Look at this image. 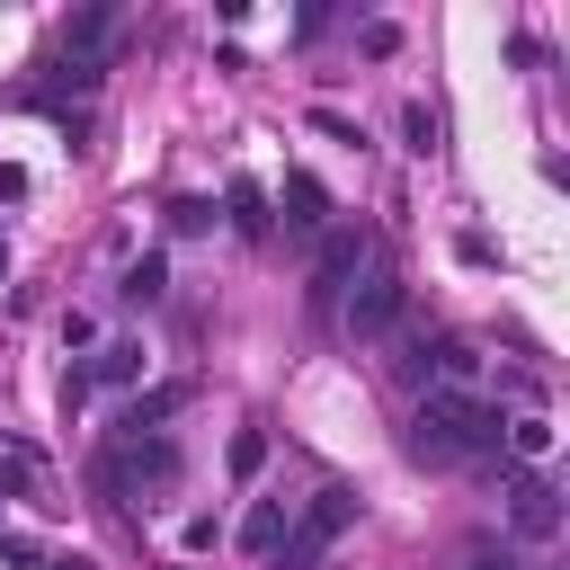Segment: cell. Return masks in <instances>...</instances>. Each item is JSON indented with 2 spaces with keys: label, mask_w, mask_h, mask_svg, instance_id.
<instances>
[{
  "label": "cell",
  "mask_w": 570,
  "mask_h": 570,
  "mask_svg": "<svg viewBox=\"0 0 570 570\" xmlns=\"http://www.w3.org/2000/svg\"><path fill=\"white\" fill-rule=\"evenodd\" d=\"M499 508H508V525H517L525 543H552V534L570 525L561 481H552V472H525V463H508V472H499Z\"/></svg>",
  "instance_id": "4"
},
{
  "label": "cell",
  "mask_w": 570,
  "mask_h": 570,
  "mask_svg": "<svg viewBox=\"0 0 570 570\" xmlns=\"http://www.w3.org/2000/svg\"><path fill=\"white\" fill-rule=\"evenodd\" d=\"M463 570H517L508 552H463Z\"/></svg>",
  "instance_id": "22"
},
{
  "label": "cell",
  "mask_w": 570,
  "mask_h": 570,
  "mask_svg": "<svg viewBox=\"0 0 570 570\" xmlns=\"http://www.w3.org/2000/svg\"><path fill=\"white\" fill-rule=\"evenodd\" d=\"M36 570H89V561H80V552H62V561H36Z\"/></svg>",
  "instance_id": "23"
},
{
  "label": "cell",
  "mask_w": 570,
  "mask_h": 570,
  "mask_svg": "<svg viewBox=\"0 0 570 570\" xmlns=\"http://www.w3.org/2000/svg\"><path fill=\"white\" fill-rule=\"evenodd\" d=\"M285 525H294V508H285V499H258V508L240 517V552H258V561H267V552L285 543Z\"/></svg>",
  "instance_id": "10"
},
{
  "label": "cell",
  "mask_w": 570,
  "mask_h": 570,
  "mask_svg": "<svg viewBox=\"0 0 570 570\" xmlns=\"http://www.w3.org/2000/svg\"><path fill=\"white\" fill-rule=\"evenodd\" d=\"M356 508H365V499H356L347 481H321V490L294 508V525H285V543L267 552V570H321V552L356 525Z\"/></svg>",
  "instance_id": "3"
},
{
  "label": "cell",
  "mask_w": 570,
  "mask_h": 570,
  "mask_svg": "<svg viewBox=\"0 0 570 570\" xmlns=\"http://www.w3.org/2000/svg\"><path fill=\"white\" fill-rule=\"evenodd\" d=\"M178 543H187V552H214V543H223V525H214V517H205V508H196V517H187V525H178Z\"/></svg>",
  "instance_id": "18"
},
{
  "label": "cell",
  "mask_w": 570,
  "mask_h": 570,
  "mask_svg": "<svg viewBox=\"0 0 570 570\" xmlns=\"http://www.w3.org/2000/svg\"><path fill=\"white\" fill-rule=\"evenodd\" d=\"M0 561H9V570H36V543H27V534H9V525H0Z\"/></svg>",
  "instance_id": "19"
},
{
  "label": "cell",
  "mask_w": 570,
  "mask_h": 570,
  "mask_svg": "<svg viewBox=\"0 0 570 570\" xmlns=\"http://www.w3.org/2000/svg\"><path fill=\"white\" fill-rule=\"evenodd\" d=\"M36 481H27V463H0V499H27Z\"/></svg>",
  "instance_id": "20"
},
{
  "label": "cell",
  "mask_w": 570,
  "mask_h": 570,
  "mask_svg": "<svg viewBox=\"0 0 570 570\" xmlns=\"http://www.w3.org/2000/svg\"><path fill=\"white\" fill-rule=\"evenodd\" d=\"M160 294H169V258H160V249H142V258L116 276V303H160Z\"/></svg>",
  "instance_id": "11"
},
{
  "label": "cell",
  "mask_w": 570,
  "mask_h": 570,
  "mask_svg": "<svg viewBox=\"0 0 570 570\" xmlns=\"http://www.w3.org/2000/svg\"><path fill=\"white\" fill-rule=\"evenodd\" d=\"M374 249H383V240H374L365 223H338V232H321V258H312V312H338L347 276H356Z\"/></svg>",
  "instance_id": "5"
},
{
  "label": "cell",
  "mask_w": 570,
  "mask_h": 570,
  "mask_svg": "<svg viewBox=\"0 0 570 570\" xmlns=\"http://www.w3.org/2000/svg\"><path fill=\"white\" fill-rule=\"evenodd\" d=\"M178 410H187V383H151V392H134V401L116 410V436H169Z\"/></svg>",
  "instance_id": "7"
},
{
  "label": "cell",
  "mask_w": 570,
  "mask_h": 570,
  "mask_svg": "<svg viewBox=\"0 0 570 570\" xmlns=\"http://www.w3.org/2000/svg\"><path fill=\"white\" fill-rule=\"evenodd\" d=\"M142 374H151V347H142V338H98V347L80 356V383H89V392H98V383H107V392H134Z\"/></svg>",
  "instance_id": "6"
},
{
  "label": "cell",
  "mask_w": 570,
  "mask_h": 570,
  "mask_svg": "<svg viewBox=\"0 0 570 570\" xmlns=\"http://www.w3.org/2000/svg\"><path fill=\"white\" fill-rule=\"evenodd\" d=\"M499 436H508V410L490 401V392H454V383H428L419 401H410V428H401V445H410V463H499Z\"/></svg>",
  "instance_id": "1"
},
{
  "label": "cell",
  "mask_w": 570,
  "mask_h": 570,
  "mask_svg": "<svg viewBox=\"0 0 570 570\" xmlns=\"http://www.w3.org/2000/svg\"><path fill=\"white\" fill-rule=\"evenodd\" d=\"M18 196H27V169H9V160H0V205H18Z\"/></svg>",
  "instance_id": "21"
},
{
  "label": "cell",
  "mask_w": 570,
  "mask_h": 570,
  "mask_svg": "<svg viewBox=\"0 0 570 570\" xmlns=\"http://www.w3.org/2000/svg\"><path fill=\"white\" fill-rule=\"evenodd\" d=\"M98 338H107V321H98L89 303H71V312H62V347H71V356H89Z\"/></svg>",
  "instance_id": "15"
},
{
  "label": "cell",
  "mask_w": 570,
  "mask_h": 570,
  "mask_svg": "<svg viewBox=\"0 0 570 570\" xmlns=\"http://www.w3.org/2000/svg\"><path fill=\"white\" fill-rule=\"evenodd\" d=\"M312 125H321L330 142H347V151H365V125H347V116H330V107H312Z\"/></svg>",
  "instance_id": "17"
},
{
  "label": "cell",
  "mask_w": 570,
  "mask_h": 570,
  "mask_svg": "<svg viewBox=\"0 0 570 570\" xmlns=\"http://www.w3.org/2000/svg\"><path fill=\"white\" fill-rule=\"evenodd\" d=\"M401 134H410V151H419V160H428V151H445V142H436L445 125H436V107H428V98H410V107H401Z\"/></svg>",
  "instance_id": "13"
},
{
  "label": "cell",
  "mask_w": 570,
  "mask_h": 570,
  "mask_svg": "<svg viewBox=\"0 0 570 570\" xmlns=\"http://www.w3.org/2000/svg\"><path fill=\"white\" fill-rule=\"evenodd\" d=\"M169 232H214V205H205V196H178V205H169Z\"/></svg>",
  "instance_id": "16"
},
{
  "label": "cell",
  "mask_w": 570,
  "mask_h": 570,
  "mask_svg": "<svg viewBox=\"0 0 570 570\" xmlns=\"http://www.w3.org/2000/svg\"><path fill=\"white\" fill-rule=\"evenodd\" d=\"M401 312H410V276L392 267V249H374L338 294V330H347V347H383L401 330Z\"/></svg>",
  "instance_id": "2"
},
{
  "label": "cell",
  "mask_w": 570,
  "mask_h": 570,
  "mask_svg": "<svg viewBox=\"0 0 570 570\" xmlns=\"http://www.w3.org/2000/svg\"><path fill=\"white\" fill-rule=\"evenodd\" d=\"M223 205H232V232H249V240H258V232L276 223V214H267V187H258V178H232V187H223Z\"/></svg>",
  "instance_id": "12"
},
{
  "label": "cell",
  "mask_w": 570,
  "mask_h": 570,
  "mask_svg": "<svg viewBox=\"0 0 570 570\" xmlns=\"http://www.w3.org/2000/svg\"><path fill=\"white\" fill-rule=\"evenodd\" d=\"M383 347H392V383H410V392L436 383V330H392Z\"/></svg>",
  "instance_id": "9"
},
{
  "label": "cell",
  "mask_w": 570,
  "mask_h": 570,
  "mask_svg": "<svg viewBox=\"0 0 570 570\" xmlns=\"http://www.w3.org/2000/svg\"><path fill=\"white\" fill-rule=\"evenodd\" d=\"M276 205H285V223H294V232H330V187H321L312 169H285Z\"/></svg>",
  "instance_id": "8"
},
{
  "label": "cell",
  "mask_w": 570,
  "mask_h": 570,
  "mask_svg": "<svg viewBox=\"0 0 570 570\" xmlns=\"http://www.w3.org/2000/svg\"><path fill=\"white\" fill-rule=\"evenodd\" d=\"M223 463H232V481H249V472L267 463V428H232V445H223Z\"/></svg>",
  "instance_id": "14"
}]
</instances>
